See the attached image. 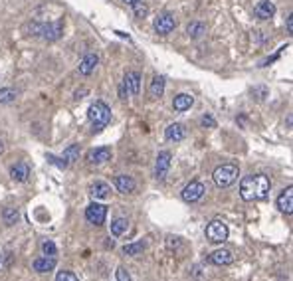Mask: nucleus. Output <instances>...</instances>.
<instances>
[{
    "label": "nucleus",
    "mask_w": 293,
    "mask_h": 281,
    "mask_svg": "<svg viewBox=\"0 0 293 281\" xmlns=\"http://www.w3.org/2000/svg\"><path fill=\"white\" fill-rule=\"evenodd\" d=\"M129 228V220L127 218H115L111 222V234L113 236H123Z\"/></svg>",
    "instance_id": "nucleus-23"
},
{
    "label": "nucleus",
    "mask_w": 293,
    "mask_h": 281,
    "mask_svg": "<svg viewBox=\"0 0 293 281\" xmlns=\"http://www.w3.org/2000/svg\"><path fill=\"white\" fill-rule=\"evenodd\" d=\"M143 250H145V242H135V244H127V246H123V253H125V255H131V257L141 255Z\"/></svg>",
    "instance_id": "nucleus-26"
},
{
    "label": "nucleus",
    "mask_w": 293,
    "mask_h": 281,
    "mask_svg": "<svg viewBox=\"0 0 293 281\" xmlns=\"http://www.w3.org/2000/svg\"><path fill=\"white\" fill-rule=\"evenodd\" d=\"M200 125L206 127V129H214V127H216V121H214L212 115H204V117L200 119Z\"/></svg>",
    "instance_id": "nucleus-32"
},
{
    "label": "nucleus",
    "mask_w": 293,
    "mask_h": 281,
    "mask_svg": "<svg viewBox=\"0 0 293 281\" xmlns=\"http://www.w3.org/2000/svg\"><path fill=\"white\" fill-rule=\"evenodd\" d=\"M32 267L34 271H38V273H48V271H52L56 267V257H48V255L38 257V259H34Z\"/></svg>",
    "instance_id": "nucleus-18"
},
{
    "label": "nucleus",
    "mask_w": 293,
    "mask_h": 281,
    "mask_svg": "<svg viewBox=\"0 0 293 281\" xmlns=\"http://www.w3.org/2000/svg\"><path fill=\"white\" fill-rule=\"evenodd\" d=\"M77 158H79V147L77 145H69L64 151V160L65 162H73Z\"/></svg>",
    "instance_id": "nucleus-28"
},
{
    "label": "nucleus",
    "mask_w": 293,
    "mask_h": 281,
    "mask_svg": "<svg viewBox=\"0 0 293 281\" xmlns=\"http://www.w3.org/2000/svg\"><path fill=\"white\" fill-rule=\"evenodd\" d=\"M16 95L18 93L12 87H4V89H0V103H12L16 99Z\"/></svg>",
    "instance_id": "nucleus-29"
},
{
    "label": "nucleus",
    "mask_w": 293,
    "mask_h": 281,
    "mask_svg": "<svg viewBox=\"0 0 293 281\" xmlns=\"http://www.w3.org/2000/svg\"><path fill=\"white\" fill-rule=\"evenodd\" d=\"M42 251H44V255H48V257H56L58 248H56V244H54L52 240H48V242L42 244Z\"/></svg>",
    "instance_id": "nucleus-30"
},
{
    "label": "nucleus",
    "mask_w": 293,
    "mask_h": 281,
    "mask_svg": "<svg viewBox=\"0 0 293 281\" xmlns=\"http://www.w3.org/2000/svg\"><path fill=\"white\" fill-rule=\"evenodd\" d=\"M271 188V180L265 174H250L244 176L240 182V196L246 202H254V200H265Z\"/></svg>",
    "instance_id": "nucleus-1"
},
{
    "label": "nucleus",
    "mask_w": 293,
    "mask_h": 281,
    "mask_svg": "<svg viewBox=\"0 0 293 281\" xmlns=\"http://www.w3.org/2000/svg\"><path fill=\"white\" fill-rule=\"evenodd\" d=\"M111 149L109 147H97V149H91L89 153H87V162H91V164H103V162H107V160H111Z\"/></svg>",
    "instance_id": "nucleus-11"
},
{
    "label": "nucleus",
    "mask_w": 293,
    "mask_h": 281,
    "mask_svg": "<svg viewBox=\"0 0 293 281\" xmlns=\"http://www.w3.org/2000/svg\"><path fill=\"white\" fill-rule=\"evenodd\" d=\"M87 117H89V121H91V125H93V131H97L99 133V131H103L105 127L111 123V109H109L107 103L95 101V103L89 105Z\"/></svg>",
    "instance_id": "nucleus-2"
},
{
    "label": "nucleus",
    "mask_w": 293,
    "mask_h": 281,
    "mask_svg": "<svg viewBox=\"0 0 293 281\" xmlns=\"http://www.w3.org/2000/svg\"><path fill=\"white\" fill-rule=\"evenodd\" d=\"M48 160H50L52 164H56V166H60V168H65V166H67V162H65L64 158H56V156L48 155Z\"/></svg>",
    "instance_id": "nucleus-34"
},
{
    "label": "nucleus",
    "mask_w": 293,
    "mask_h": 281,
    "mask_svg": "<svg viewBox=\"0 0 293 281\" xmlns=\"http://www.w3.org/2000/svg\"><path fill=\"white\" fill-rule=\"evenodd\" d=\"M210 261L214 265H230L234 261V255L230 250H216L210 253Z\"/></svg>",
    "instance_id": "nucleus-20"
},
{
    "label": "nucleus",
    "mask_w": 293,
    "mask_h": 281,
    "mask_svg": "<svg viewBox=\"0 0 293 281\" xmlns=\"http://www.w3.org/2000/svg\"><path fill=\"white\" fill-rule=\"evenodd\" d=\"M115 186L117 190L121 192V194H131V192H135V180H133V176L129 174H119L117 178H115Z\"/></svg>",
    "instance_id": "nucleus-19"
},
{
    "label": "nucleus",
    "mask_w": 293,
    "mask_h": 281,
    "mask_svg": "<svg viewBox=\"0 0 293 281\" xmlns=\"http://www.w3.org/2000/svg\"><path fill=\"white\" fill-rule=\"evenodd\" d=\"M107 218V206L97 204V202H91L87 208H85V220L93 226H103Z\"/></svg>",
    "instance_id": "nucleus-5"
},
{
    "label": "nucleus",
    "mask_w": 293,
    "mask_h": 281,
    "mask_svg": "<svg viewBox=\"0 0 293 281\" xmlns=\"http://www.w3.org/2000/svg\"><path fill=\"white\" fill-rule=\"evenodd\" d=\"M97 63H99L97 54H85L83 60L79 62V73H81V75H91V73L95 71Z\"/></svg>",
    "instance_id": "nucleus-17"
},
{
    "label": "nucleus",
    "mask_w": 293,
    "mask_h": 281,
    "mask_svg": "<svg viewBox=\"0 0 293 281\" xmlns=\"http://www.w3.org/2000/svg\"><path fill=\"white\" fill-rule=\"evenodd\" d=\"M287 34H293V16H287Z\"/></svg>",
    "instance_id": "nucleus-36"
},
{
    "label": "nucleus",
    "mask_w": 293,
    "mask_h": 281,
    "mask_svg": "<svg viewBox=\"0 0 293 281\" xmlns=\"http://www.w3.org/2000/svg\"><path fill=\"white\" fill-rule=\"evenodd\" d=\"M254 14H256V18H260V20H269V18H273V14H275V4L269 2V0H261V2L256 4Z\"/></svg>",
    "instance_id": "nucleus-13"
},
{
    "label": "nucleus",
    "mask_w": 293,
    "mask_h": 281,
    "mask_svg": "<svg viewBox=\"0 0 293 281\" xmlns=\"http://www.w3.org/2000/svg\"><path fill=\"white\" fill-rule=\"evenodd\" d=\"M64 34V26L60 22H48V24H42L40 22V36L48 42H56L60 40Z\"/></svg>",
    "instance_id": "nucleus-8"
},
{
    "label": "nucleus",
    "mask_w": 293,
    "mask_h": 281,
    "mask_svg": "<svg viewBox=\"0 0 293 281\" xmlns=\"http://www.w3.org/2000/svg\"><path fill=\"white\" fill-rule=\"evenodd\" d=\"M109 192H111V188H109L107 182H93V184L89 186V194H91L95 200H103V198H107Z\"/></svg>",
    "instance_id": "nucleus-21"
},
{
    "label": "nucleus",
    "mask_w": 293,
    "mask_h": 281,
    "mask_svg": "<svg viewBox=\"0 0 293 281\" xmlns=\"http://www.w3.org/2000/svg\"><path fill=\"white\" fill-rule=\"evenodd\" d=\"M206 238L212 242V244H222L228 240V226L222 222V220H212L208 226H206Z\"/></svg>",
    "instance_id": "nucleus-4"
},
{
    "label": "nucleus",
    "mask_w": 293,
    "mask_h": 281,
    "mask_svg": "<svg viewBox=\"0 0 293 281\" xmlns=\"http://www.w3.org/2000/svg\"><path fill=\"white\" fill-rule=\"evenodd\" d=\"M87 93V89H81V91H75V99H81V95Z\"/></svg>",
    "instance_id": "nucleus-37"
},
{
    "label": "nucleus",
    "mask_w": 293,
    "mask_h": 281,
    "mask_svg": "<svg viewBox=\"0 0 293 281\" xmlns=\"http://www.w3.org/2000/svg\"><path fill=\"white\" fill-rule=\"evenodd\" d=\"M131 6H133V12H135V16H137V18H141V20H143V18L149 14V6H147L143 0H137V2H133Z\"/></svg>",
    "instance_id": "nucleus-27"
},
{
    "label": "nucleus",
    "mask_w": 293,
    "mask_h": 281,
    "mask_svg": "<svg viewBox=\"0 0 293 281\" xmlns=\"http://www.w3.org/2000/svg\"><path fill=\"white\" fill-rule=\"evenodd\" d=\"M121 2H125V4H133V2H137V0H121Z\"/></svg>",
    "instance_id": "nucleus-38"
},
{
    "label": "nucleus",
    "mask_w": 293,
    "mask_h": 281,
    "mask_svg": "<svg viewBox=\"0 0 293 281\" xmlns=\"http://www.w3.org/2000/svg\"><path fill=\"white\" fill-rule=\"evenodd\" d=\"M252 93H254V95H260L258 99H263V97L267 95V89H265V87H256V89H254Z\"/></svg>",
    "instance_id": "nucleus-35"
},
{
    "label": "nucleus",
    "mask_w": 293,
    "mask_h": 281,
    "mask_svg": "<svg viewBox=\"0 0 293 281\" xmlns=\"http://www.w3.org/2000/svg\"><path fill=\"white\" fill-rule=\"evenodd\" d=\"M204 192H206V186L200 182V180H192V182H188L186 186L182 188V200L184 202H198L202 196H204Z\"/></svg>",
    "instance_id": "nucleus-7"
},
{
    "label": "nucleus",
    "mask_w": 293,
    "mask_h": 281,
    "mask_svg": "<svg viewBox=\"0 0 293 281\" xmlns=\"http://www.w3.org/2000/svg\"><path fill=\"white\" fill-rule=\"evenodd\" d=\"M174 28H176V18H174V14L163 12V14H159V16L155 18V30H157V34L166 36V34H170Z\"/></svg>",
    "instance_id": "nucleus-6"
},
{
    "label": "nucleus",
    "mask_w": 293,
    "mask_h": 281,
    "mask_svg": "<svg viewBox=\"0 0 293 281\" xmlns=\"http://www.w3.org/2000/svg\"><path fill=\"white\" fill-rule=\"evenodd\" d=\"M164 137H166V141L180 143L186 137V129H184V125H180V123H170V125L166 127V131H164Z\"/></svg>",
    "instance_id": "nucleus-15"
},
{
    "label": "nucleus",
    "mask_w": 293,
    "mask_h": 281,
    "mask_svg": "<svg viewBox=\"0 0 293 281\" xmlns=\"http://www.w3.org/2000/svg\"><path fill=\"white\" fill-rule=\"evenodd\" d=\"M2 151H4V143L0 141V155H2Z\"/></svg>",
    "instance_id": "nucleus-39"
},
{
    "label": "nucleus",
    "mask_w": 293,
    "mask_h": 281,
    "mask_svg": "<svg viewBox=\"0 0 293 281\" xmlns=\"http://www.w3.org/2000/svg\"><path fill=\"white\" fill-rule=\"evenodd\" d=\"M2 220H4V224H6V226H14V224L20 220V216H18V210H16V208H12V206L4 208V210H2Z\"/></svg>",
    "instance_id": "nucleus-24"
},
{
    "label": "nucleus",
    "mask_w": 293,
    "mask_h": 281,
    "mask_svg": "<svg viewBox=\"0 0 293 281\" xmlns=\"http://www.w3.org/2000/svg\"><path fill=\"white\" fill-rule=\"evenodd\" d=\"M149 93H151L153 99L163 97V93H164V77L163 75H155V77H153L151 87H149Z\"/></svg>",
    "instance_id": "nucleus-22"
},
{
    "label": "nucleus",
    "mask_w": 293,
    "mask_h": 281,
    "mask_svg": "<svg viewBox=\"0 0 293 281\" xmlns=\"http://www.w3.org/2000/svg\"><path fill=\"white\" fill-rule=\"evenodd\" d=\"M240 176V168L238 164H222L214 170L212 178H214V184L218 188H228L232 186Z\"/></svg>",
    "instance_id": "nucleus-3"
},
{
    "label": "nucleus",
    "mask_w": 293,
    "mask_h": 281,
    "mask_svg": "<svg viewBox=\"0 0 293 281\" xmlns=\"http://www.w3.org/2000/svg\"><path fill=\"white\" fill-rule=\"evenodd\" d=\"M170 160H172V155L168 151H163L157 156V164H155V174L159 180H164L166 174H168V168H170Z\"/></svg>",
    "instance_id": "nucleus-9"
},
{
    "label": "nucleus",
    "mask_w": 293,
    "mask_h": 281,
    "mask_svg": "<svg viewBox=\"0 0 293 281\" xmlns=\"http://www.w3.org/2000/svg\"><path fill=\"white\" fill-rule=\"evenodd\" d=\"M56 281H79V279H77V275L73 271H60L56 275Z\"/></svg>",
    "instance_id": "nucleus-31"
},
{
    "label": "nucleus",
    "mask_w": 293,
    "mask_h": 281,
    "mask_svg": "<svg viewBox=\"0 0 293 281\" xmlns=\"http://www.w3.org/2000/svg\"><path fill=\"white\" fill-rule=\"evenodd\" d=\"M277 208L283 214H291L293 212V186H287L277 196Z\"/></svg>",
    "instance_id": "nucleus-12"
},
{
    "label": "nucleus",
    "mask_w": 293,
    "mask_h": 281,
    "mask_svg": "<svg viewBox=\"0 0 293 281\" xmlns=\"http://www.w3.org/2000/svg\"><path fill=\"white\" fill-rule=\"evenodd\" d=\"M186 34H188L190 38L198 40V38H202V36L206 34V26H204L202 22H190L188 28H186Z\"/></svg>",
    "instance_id": "nucleus-25"
},
{
    "label": "nucleus",
    "mask_w": 293,
    "mask_h": 281,
    "mask_svg": "<svg viewBox=\"0 0 293 281\" xmlns=\"http://www.w3.org/2000/svg\"><path fill=\"white\" fill-rule=\"evenodd\" d=\"M10 176L12 180L16 182H26L30 178V166L26 162H16L12 168H10Z\"/></svg>",
    "instance_id": "nucleus-16"
},
{
    "label": "nucleus",
    "mask_w": 293,
    "mask_h": 281,
    "mask_svg": "<svg viewBox=\"0 0 293 281\" xmlns=\"http://www.w3.org/2000/svg\"><path fill=\"white\" fill-rule=\"evenodd\" d=\"M115 275H117V281H131L129 273H127V269H125V267H119Z\"/></svg>",
    "instance_id": "nucleus-33"
},
{
    "label": "nucleus",
    "mask_w": 293,
    "mask_h": 281,
    "mask_svg": "<svg viewBox=\"0 0 293 281\" xmlns=\"http://www.w3.org/2000/svg\"><path fill=\"white\" fill-rule=\"evenodd\" d=\"M192 105H194V97H192L190 93H178L174 99H172V109L178 111V113L188 111Z\"/></svg>",
    "instance_id": "nucleus-14"
},
{
    "label": "nucleus",
    "mask_w": 293,
    "mask_h": 281,
    "mask_svg": "<svg viewBox=\"0 0 293 281\" xmlns=\"http://www.w3.org/2000/svg\"><path fill=\"white\" fill-rule=\"evenodd\" d=\"M123 87L127 89V93L139 95V91H141V73L135 71V69L127 71L125 73V79H123Z\"/></svg>",
    "instance_id": "nucleus-10"
}]
</instances>
